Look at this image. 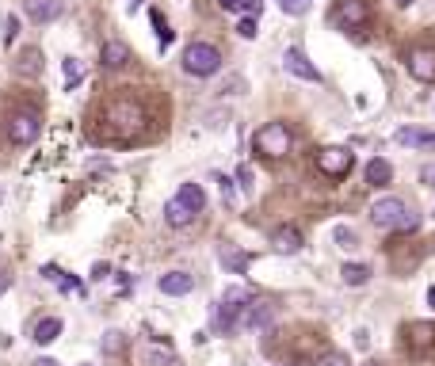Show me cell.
<instances>
[{
    "mask_svg": "<svg viewBox=\"0 0 435 366\" xmlns=\"http://www.w3.org/2000/svg\"><path fill=\"white\" fill-rule=\"evenodd\" d=\"M103 122H107V130L119 134V138H134V134L145 130L149 114H145V107H141L138 99L123 96V99H111V103H107Z\"/></svg>",
    "mask_w": 435,
    "mask_h": 366,
    "instance_id": "obj_1",
    "label": "cell"
},
{
    "mask_svg": "<svg viewBox=\"0 0 435 366\" xmlns=\"http://www.w3.org/2000/svg\"><path fill=\"white\" fill-rule=\"evenodd\" d=\"M222 61H225L222 50L214 46V42H203V39L188 42V46H183V57H180V65L188 77H214L222 69Z\"/></svg>",
    "mask_w": 435,
    "mask_h": 366,
    "instance_id": "obj_2",
    "label": "cell"
},
{
    "mask_svg": "<svg viewBox=\"0 0 435 366\" xmlns=\"http://www.w3.org/2000/svg\"><path fill=\"white\" fill-rule=\"evenodd\" d=\"M252 149L260 156H267V161H279V156H287L294 149V134H290L287 122H263L252 134Z\"/></svg>",
    "mask_w": 435,
    "mask_h": 366,
    "instance_id": "obj_3",
    "label": "cell"
},
{
    "mask_svg": "<svg viewBox=\"0 0 435 366\" xmlns=\"http://www.w3.org/2000/svg\"><path fill=\"white\" fill-rule=\"evenodd\" d=\"M252 301V294L245 290V286H230V290L222 294V301H218V313H214V321H218V328L222 332H233L241 321V313H245V305Z\"/></svg>",
    "mask_w": 435,
    "mask_h": 366,
    "instance_id": "obj_4",
    "label": "cell"
},
{
    "mask_svg": "<svg viewBox=\"0 0 435 366\" xmlns=\"http://www.w3.org/2000/svg\"><path fill=\"white\" fill-rule=\"evenodd\" d=\"M4 134H8L12 145L27 149V145H34V141H39V134H42V119H39L34 111H16V114L8 119V126H4Z\"/></svg>",
    "mask_w": 435,
    "mask_h": 366,
    "instance_id": "obj_5",
    "label": "cell"
},
{
    "mask_svg": "<svg viewBox=\"0 0 435 366\" xmlns=\"http://www.w3.org/2000/svg\"><path fill=\"white\" fill-rule=\"evenodd\" d=\"M313 164H317L321 176H329V179H344L347 172L355 168V153L344 145H329V149H321L317 156H313Z\"/></svg>",
    "mask_w": 435,
    "mask_h": 366,
    "instance_id": "obj_6",
    "label": "cell"
},
{
    "mask_svg": "<svg viewBox=\"0 0 435 366\" xmlns=\"http://www.w3.org/2000/svg\"><path fill=\"white\" fill-rule=\"evenodd\" d=\"M405 69H409L412 81L435 84V50L432 46H412L409 54H405Z\"/></svg>",
    "mask_w": 435,
    "mask_h": 366,
    "instance_id": "obj_7",
    "label": "cell"
},
{
    "mask_svg": "<svg viewBox=\"0 0 435 366\" xmlns=\"http://www.w3.org/2000/svg\"><path fill=\"white\" fill-rule=\"evenodd\" d=\"M283 69H287L290 77H298V81H310V84H321L325 77H321V69L313 65L310 57H305L302 46H287L283 50Z\"/></svg>",
    "mask_w": 435,
    "mask_h": 366,
    "instance_id": "obj_8",
    "label": "cell"
},
{
    "mask_svg": "<svg viewBox=\"0 0 435 366\" xmlns=\"http://www.w3.org/2000/svg\"><path fill=\"white\" fill-rule=\"evenodd\" d=\"M405 214H409V206H405V199H397V195H386V199H378V203L370 206V221H374L378 229H397Z\"/></svg>",
    "mask_w": 435,
    "mask_h": 366,
    "instance_id": "obj_9",
    "label": "cell"
},
{
    "mask_svg": "<svg viewBox=\"0 0 435 366\" xmlns=\"http://www.w3.org/2000/svg\"><path fill=\"white\" fill-rule=\"evenodd\" d=\"M275 325V305H267V301H248L245 313H241L237 328H245V332H263V328Z\"/></svg>",
    "mask_w": 435,
    "mask_h": 366,
    "instance_id": "obj_10",
    "label": "cell"
},
{
    "mask_svg": "<svg viewBox=\"0 0 435 366\" xmlns=\"http://www.w3.org/2000/svg\"><path fill=\"white\" fill-rule=\"evenodd\" d=\"M302 229L298 225H279L275 233H271V248L275 252H283V256H294V252H302Z\"/></svg>",
    "mask_w": 435,
    "mask_h": 366,
    "instance_id": "obj_11",
    "label": "cell"
},
{
    "mask_svg": "<svg viewBox=\"0 0 435 366\" xmlns=\"http://www.w3.org/2000/svg\"><path fill=\"white\" fill-rule=\"evenodd\" d=\"M23 12L31 23H54L61 16V0H23Z\"/></svg>",
    "mask_w": 435,
    "mask_h": 366,
    "instance_id": "obj_12",
    "label": "cell"
},
{
    "mask_svg": "<svg viewBox=\"0 0 435 366\" xmlns=\"http://www.w3.org/2000/svg\"><path fill=\"white\" fill-rule=\"evenodd\" d=\"M340 23L347 27V31H359V27H367V19H370V8H367V0H344L340 4Z\"/></svg>",
    "mask_w": 435,
    "mask_h": 366,
    "instance_id": "obj_13",
    "label": "cell"
},
{
    "mask_svg": "<svg viewBox=\"0 0 435 366\" xmlns=\"http://www.w3.org/2000/svg\"><path fill=\"white\" fill-rule=\"evenodd\" d=\"M161 294H168V298H183V294L195 290V275H188V271H168V275H161Z\"/></svg>",
    "mask_w": 435,
    "mask_h": 366,
    "instance_id": "obj_14",
    "label": "cell"
},
{
    "mask_svg": "<svg viewBox=\"0 0 435 366\" xmlns=\"http://www.w3.org/2000/svg\"><path fill=\"white\" fill-rule=\"evenodd\" d=\"M126 61H130V46L119 39H107L103 46H99V65L103 69H123Z\"/></svg>",
    "mask_w": 435,
    "mask_h": 366,
    "instance_id": "obj_15",
    "label": "cell"
},
{
    "mask_svg": "<svg viewBox=\"0 0 435 366\" xmlns=\"http://www.w3.org/2000/svg\"><path fill=\"white\" fill-rule=\"evenodd\" d=\"M12 69H16V77H39L42 73V50L39 46H23L16 54V61H12Z\"/></svg>",
    "mask_w": 435,
    "mask_h": 366,
    "instance_id": "obj_16",
    "label": "cell"
},
{
    "mask_svg": "<svg viewBox=\"0 0 435 366\" xmlns=\"http://www.w3.org/2000/svg\"><path fill=\"white\" fill-rule=\"evenodd\" d=\"M390 179H394V164H390L386 156H374V161L367 164V183L370 187H386Z\"/></svg>",
    "mask_w": 435,
    "mask_h": 366,
    "instance_id": "obj_17",
    "label": "cell"
},
{
    "mask_svg": "<svg viewBox=\"0 0 435 366\" xmlns=\"http://www.w3.org/2000/svg\"><path fill=\"white\" fill-rule=\"evenodd\" d=\"M409 343L416 351L435 347V325H432V321H416V325H409Z\"/></svg>",
    "mask_w": 435,
    "mask_h": 366,
    "instance_id": "obj_18",
    "label": "cell"
},
{
    "mask_svg": "<svg viewBox=\"0 0 435 366\" xmlns=\"http://www.w3.org/2000/svg\"><path fill=\"white\" fill-rule=\"evenodd\" d=\"M58 336H61V317H42L39 325H34L31 340L39 343V347H46V343H54Z\"/></svg>",
    "mask_w": 435,
    "mask_h": 366,
    "instance_id": "obj_19",
    "label": "cell"
},
{
    "mask_svg": "<svg viewBox=\"0 0 435 366\" xmlns=\"http://www.w3.org/2000/svg\"><path fill=\"white\" fill-rule=\"evenodd\" d=\"M176 199H180V203L188 206L191 214H203V206H206V191L199 187V183H180V191H176Z\"/></svg>",
    "mask_w": 435,
    "mask_h": 366,
    "instance_id": "obj_20",
    "label": "cell"
},
{
    "mask_svg": "<svg viewBox=\"0 0 435 366\" xmlns=\"http://www.w3.org/2000/svg\"><path fill=\"white\" fill-rule=\"evenodd\" d=\"M397 145H409V149H427L432 145V134L427 130H416V126H401V130L394 134Z\"/></svg>",
    "mask_w": 435,
    "mask_h": 366,
    "instance_id": "obj_21",
    "label": "cell"
},
{
    "mask_svg": "<svg viewBox=\"0 0 435 366\" xmlns=\"http://www.w3.org/2000/svg\"><path fill=\"white\" fill-rule=\"evenodd\" d=\"M165 221H168L172 229H188L191 221H195V214H191L188 206L180 203V199H172V203H165Z\"/></svg>",
    "mask_w": 435,
    "mask_h": 366,
    "instance_id": "obj_22",
    "label": "cell"
},
{
    "mask_svg": "<svg viewBox=\"0 0 435 366\" xmlns=\"http://www.w3.org/2000/svg\"><path fill=\"white\" fill-rule=\"evenodd\" d=\"M141 366H176V355L168 347L149 343V347H141Z\"/></svg>",
    "mask_w": 435,
    "mask_h": 366,
    "instance_id": "obj_23",
    "label": "cell"
},
{
    "mask_svg": "<svg viewBox=\"0 0 435 366\" xmlns=\"http://www.w3.org/2000/svg\"><path fill=\"white\" fill-rule=\"evenodd\" d=\"M222 267H225V271H233V275H245L248 256L241 252V248H233V244H225V248H222Z\"/></svg>",
    "mask_w": 435,
    "mask_h": 366,
    "instance_id": "obj_24",
    "label": "cell"
},
{
    "mask_svg": "<svg viewBox=\"0 0 435 366\" xmlns=\"http://www.w3.org/2000/svg\"><path fill=\"white\" fill-rule=\"evenodd\" d=\"M340 278H344L347 286H363L370 278V267L367 263H344V267H340Z\"/></svg>",
    "mask_w": 435,
    "mask_h": 366,
    "instance_id": "obj_25",
    "label": "cell"
},
{
    "mask_svg": "<svg viewBox=\"0 0 435 366\" xmlns=\"http://www.w3.org/2000/svg\"><path fill=\"white\" fill-rule=\"evenodd\" d=\"M149 19H153V27H156V39H161V50H165V46H172V39H176V31H172V27H168V19L165 16H161V12H149Z\"/></svg>",
    "mask_w": 435,
    "mask_h": 366,
    "instance_id": "obj_26",
    "label": "cell"
},
{
    "mask_svg": "<svg viewBox=\"0 0 435 366\" xmlns=\"http://www.w3.org/2000/svg\"><path fill=\"white\" fill-rule=\"evenodd\" d=\"M61 69H65V88L73 92L77 84H81V77H84V69H81V61H77V57H65V61H61Z\"/></svg>",
    "mask_w": 435,
    "mask_h": 366,
    "instance_id": "obj_27",
    "label": "cell"
},
{
    "mask_svg": "<svg viewBox=\"0 0 435 366\" xmlns=\"http://www.w3.org/2000/svg\"><path fill=\"white\" fill-rule=\"evenodd\" d=\"M245 88H248V84H245V77H241V73H233V77H225V81H222L218 96H245Z\"/></svg>",
    "mask_w": 435,
    "mask_h": 366,
    "instance_id": "obj_28",
    "label": "cell"
},
{
    "mask_svg": "<svg viewBox=\"0 0 435 366\" xmlns=\"http://www.w3.org/2000/svg\"><path fill=\"white\" fill-rule=\"evenodd\" d=\"M336 244L344 248V252H352V248H359V236H355V229H347V225H336Z\"/></svg>",
    "mask_w": 435,
    "mask_h": 366,
    "instance_id": "obj_29",
    "label": "cell"
},
{
    "mask_svg": "<svg viewBox=\"0 0 435 366\" xmlns=\"http://www.w3.org/2000/svg\"><path fill=\"white\" fill-rule=\"evenodd\" d=\"M237 34L241 39H256V34H260V19L256 16H241L237 19Z\"/></svg>",
    "mask_w": 435,
    "mask_h": 366,
    "instance_id": "obj_30",
    "label": "cell"
},
{
    "mask_svg": "<svg viewBox=\"0 0 435 366\" xmlns=\"http://www.w3.org/2000/svg\"><path fill=\"white\" fill-rule=\"evenodd\" d=\"M317 366H352V358H347L344 351H325V355L317 358Z\"/></svg>",
    "mask_w": 435,
    "mask_h": 366,
    "instance_id": "obj_31",
    "label": "cell"
},
{
    "mask_svg": "<svg viewBox=\"0 0 435 366\" xmlns=\"http://www.w3.org/2000/svg\"><path fill=\"white\" fill-rule=\"evenodd\" d=\"M16 39H19V16H12V12H8V16H4V42L12 46Z\"/></svg>",
    "mask_w": 435,
    "mask_h": 366,
    "instance_id": "obj_32",
    "label": "cell"
},
{
    "mask_svg": "<svg viewBox=\"0 0 435 366\" xmlns=\"http://www.w3.org/2000/svg\"><path fill=\"white\" fill-rule=\"evenodd\" d=\"M279 8L287 12V16H305V8H310V0H279Z\"/></svg>",
    "mask_w": 435,
    "mask_h": 366,
    "instance_id": "obj_33",
    "label": "cell"
},
{
    "mask_svg": "<svg viewBox=\"0 0 435 366\" xmlns=\"http://www.w3.org/2000/svg\"><path fill=\"white\" fill-rule=\"evenodd\" d=\"M218 187H222V199H225V203H233V195H237L233 179H230V176H218Z\"/></svg>",
    "mask_w": 435,
    "mask_h": 366,
    "instance_id": "obj_34",
    "label": "cell"
},
{
    "mask_svg": "<svg viewBox=\"0 0 435 366\" xmlns=\"http://www.w3.org/2000/svg\"><path fill=\"white\" fill-rule=\"evenodd\" d=\"M103 351H123V332H107L103 336Z\"/></svg>",
    "mask_w": 435,
    "mask_h": 366,
    "instance_id": "obj_35",
    "label": "cell"
},
{
    "mask_svg": "<svg viewBox=\"0 0 435 366\" xmlns=\"http://www.w3.org/2000/svg\"><path fill=\"white\" fill-rule=\"evenodd\" d=\"M241 12H245V16H256V19H260V12H263V0H241Z\"/></svg>",
    "mask_w": 435,
    "mask_h": 366,
    "instance_id": "obj_36",
    "label": "cell"
},
{
    "mask_svg": "<svg viewBox=\"0 0 435 366\" xmlns=\"http://www.w3.org/2000/svg\"><path fill=\"white\" fill-rule=\"evenodd\" d=\"M107 275H111V267H107V263H96V267H92V275H88V278H92V283H103Z\"/></svg>",
    "mask_w": 435,
    "mask_h": 366,
    "instance_id": "obj_37",
    "label": "cell"
},
{
    "mask_svg": "<svg viewBox=\"0 0 435 366\" xmlns=\"http://www.w3.org/2000/svg\"><path fill=\"white\" fill-rule=\"evenodd\" d=\"M237 183H241V187H252V172H248V168H237Z\"/></svg>",
    "mask_w": 435,
    "mask_h": 366,
    "instance_id": "obj_38",
    "label": "cell"
},
{
    "mask_svg": "<svg viewBox=\"0 0 435 366\" xmlns=\"http://www.w3.org/2000/svg\"><path fill=\"white\" fill-rule=\"evenodd\" d=\"M12 290V275H8V271H4V267H0V298H4V294H8Z\"/></svg>",
    "mask_w": 435,
    "mask_h": 366,
    "instance_id": "obj_39",
    "label": "cell"
},
{
    "mask_svg": "<svg viewBox=\"0 0 435 366\" xmlns=\"http://www.w3.org/2000/svg\"><path fill=\"white\" fill-rule=\"evenodd\" d=\"M42 275H46V278H50V283H58V278H61V271H58V267H54V263H46V267H42Z\"/></svg>",
    "mask_w": 435,
    "mask_h": 366,
    "instance_id": "obj_40",
    "label": "cell"
},
{
    "mask_svg": "<svg viewBox=\"0 0 435 366\" xmlns=\"http://www.w3.org/2000/svg\"><path fill=\"white\" fill-rule=\"evenodd\" d=\"M218 8L222 12H241V0H218Z\"/></svg>",
    "mask_w": 435,
    "mask_h": 366,
    "instance_id": "obj_41",
    "label": "cell"
},
{
    "mask_svg": "<svg viewBox=\"0 0 435 366\" xmlns=\"http://www.w3.org/2000/svg\"><path fill=\"white\" fill-rule=\"evenodd\" d=\"M31 366H61V363H58V358H34Z\"/></svg>",
    "mask_w": 435,
    "mask_h": 366,
    "instance_id": "obj_42",
    "label": "cell"
},
{
    "mask_svg": "<svg viewBox=\"0 0 435 366\" xmlns=\"http://www.w3.org/2000/svg\"><path fill=\"white\" fill-rule=\"evenodd\" d=\"M427 305H432V309H435V286H432V290H427Z\"/></svg>",
    "mask_w": 435,
    "mask_h": 366,
    "instance_id": "obj_43",
    "label": "cell"
},
{
    "mask_svg": "<svg viewBox=\"0 0 435 366\" xmlns=\"http://www.w3.org/2000/svg\"><path fill=\"white\" fill-rule=\"evenodd\" d=\"M397 4H401V8H412V4H416V0H397Z\"/></svg>",
    "mask_w": 435,
    "mask_h": 366,
    "instance_id": "obj_44",
    "label": "cell"
},
{
    "mask_svg": "<svg viewBox=\"0 0 435 366\" xmlns=\"http://www.w3.org/2000/svg\"><path fill=\"white\" fill-rule=\"evenodd\" d=\"M0 203H4V191H0Z\"/></svg>",
    "mask_w": 435,
    "mask_h": 366,
    "instance_id": "obj_45",
    "label": "cell"
},
{
    "mask_svg": "<svg viewBox=\"0 0 435 366\" xmlns=\"http://www.w3.org/2000/svg\"><path fill=\"white\" fill-rule=\"evenodd\" d=\"M134 4H141V0H134Z\"/></svg>",
    "mask_w": 435,
    "mask_h": 366,
    "instance_id": "obj_46",
    "label": "cell"
},
{
    "mask_svg": "<svg viewBox=\"0 0 435 366\" xmlns=\"http://www.w3.org/2000/svg\"><path fill=\"white\" fill-rule=\"evenodd\" d=\"M84 366H88V363H84Z\"/></svg>",
    "mask_w": 435,
    "mask_h": 366,
    "instance_id": "obj_47",
    "label": "cell"
}]
</instances>
